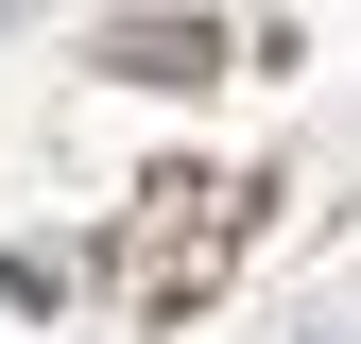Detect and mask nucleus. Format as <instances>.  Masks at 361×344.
I'll return each mask as SVG.
<instances>
[{
  "label": "nucleus",
  "instance_id": "nucleus-1",
  "mask_svg": "<svg viewBox=\"0 0 361 344\" xmlns=\"http://www.w3.org/2000/svg\"><path fill=\"white\" fill-rule=\"evenodd\" d=\"M327 344H344V327H327Z\"/></svg>",
  "mask_w": 361,
  "mask_h": 344
}]
</instances>
